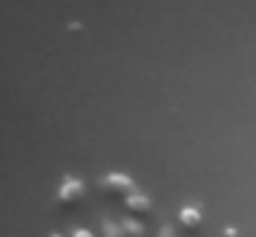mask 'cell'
Masks as SVG:
<instances>
[{"instance_id":"obj_4","label":"cell","mask_w":256,"mask_h":237,"mask_svg":"<svg viewBox=\"0 0 256 237\" xmlns=\"http://www.w3.org/2000/svg\"><path fill=\"white\" fill-rule=\"evenodd\" d=\"M124 204L130 207V212H135V215H146L152 209V201H149V196H144V193H132V196H127L124 198Z\"/></svg>"},{"instance_id":"obj_1","label":"cell","mask_w":256,"mask_h":237,"mask_svg":"<svg viewBox=\"0 0 256 237\" xmlns=\"http://www.w3.org/2000/svg\"><path fill=\"white\" fill-rule=\"evenodd\" d=\"M100 190L102 193H118V196H132V193H138V187H135V179L127 174H122V171H110V174L100 176Z\"/></svg>"},{"instance_id":"obj_2","label":"cell","mask_w":256,"mask_h":237,"mask_svg":"<svg viewBox=\"0 0 256 237\" xmlns=\"http://www.w3.org/2000/svg\"><path fill=\"white\" fill-rule=\"evenodd\" d=\"M83 198H86V185H83V179L66 174V176L61 179V185H58V201H61L64 207H74V204H80Z\"/></svg>"},{"instance_id":"obj_5","label":"cell","mask_w":256,"mask_h":237,"mask_svg":"<svg viewBox=\"0 0 256 237\" xmlns=\"http://www.w3.org/2000/svg\"><path fill=\"white\" fill-rule=\"evenodd\" d=\"M122 226H124V231H127V237H146L144 223H140V220H135V218H124Z\"/></svg>"},{"instance_id":"obj_3","label":"cell","mask_w":256,"mask_h":237,"mask_svg":"<svg viewBox=\"0 0 256 237\" xmlns=\"http://www.w3.org/2000/svg\"><path fill=\"white\" fill-rule=\"evenodd\" d=\"M176 220H179V226H182V229L196 231L201 226V220H204V215H201V207H196V204H184V207L179 209Z\"/></svg>"},{"instance_id":"obj_9","label":"cell","mask_w":256,"mask_h":237,"mask_svg":"<svg viewBox=\"0 0 256 237\" xmlns=\"http://www.w3.org/2000/svg\"><path fill=\"white\" fill-rule=\"evenodd\" d=\"M52 237H61V234H52Z\"/></svg>"},{"instance_id":"obj_8","label":"cell","mask_w":256,"mask_h":237,"mask_svg":"<svg viewBox=\"0 0 256 237\" xmlns=\"http://www.w3.org/2000/svg\"><path fill=\"white\" fill-rule=\"evenodd\" d=\"M74 237H94L88 229H74Z\"/></svg>"},{"instance_id":"obj_6","label":"cell","mask_w":256,"mask_h":237,"mask_svg":"<svg viewBox=\"0 0 256 237\" xmlns=\"http://www.w3.org/2000/svg\"><path fill=\"white\" fill-rule=\"evenodd\" d=\"M102 237H127V231H124V226L116 223V220H105V226H102Z\"/></svg>"},{"instance_id":"obj_7","label":"cell","mask_w":256,"mask_h":237,"mask_svg":"<svg viewBox=\"0 0 256 237\" xmlns=\"http://www.w3.org/2000/svg\"><path fill=\"white\" fill-rule=\"evenodd\" d=\"M157 237H176V231H174L171 226H162V229H160V234H157Z\"/></svg>"}]
</instances>
